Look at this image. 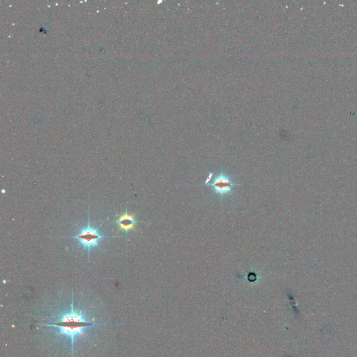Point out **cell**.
<instances>
[{
  "label": "cell",
  "mask_w": 357,
  "mask_h": 357,
  "mask_svg": "<svg viewBox=\"0 0 357 357\" xmlns=\"http://www.w3.org/2000/svg\"><path fill=\"white\" fill-rule=\"evenodd\" d=\"M101 325L102 324L95 323L82 311L75 308L72 297V302L69 311L57 314L54 318H51L49 323L42 325L51 328L56 332L57 335L70 340L73 352L75 340L84 336V332L87 329Z\"/></svg>",
  "instance_id": "6da1fadb"
},
{
  "label": "cell",
  "mask_w": 357,
  "mask_h": 357,
  "mask_svg": "<svg viewBox=\"0 0 357 357\" xmlns=\"http://www.w3.org/2000/svg\"><path fill=\"white\" fill-rule=\"evenodd\" d=\"M115 222L118 226V231H124L127 235L130 231H135L136 224L140 222L136 220L135 215L129 214L128 209H126L124 213L117 216Z\"/></svg>",
  "instance_id": "277c9868"
},
{
  "label": "cell",
  "mask_w": 357,
  "mask_h": 357,
  "mask_svg": "<svg viewBox=\"0 0 357 357\" xmlns=\"http://www.w3.org/2000/svg\"><path fill=\"white\" fill-rule=\"evenodd\" d=\"M117 237L104 236L100 233V227H95L91 226L89 219L86 227L81 228L76 236L69 237V238L76 239L78 240V244L84 249L87 251L88 257L94 248L99 247V242L102 239L106 238H113Z\"/></svg>",
  "instance_id": "7a4b0ae2"
},
{
  "label": "cell",
  "mask_w": 357,
  "mask_h": 357,
  "mask_svg": "<svg viewBox=\"0 0 357 357\" xmlns=\"http://www.w3.org/2000/svg\"><path fill=\"white\" fill-rule=\"evenodd\" d=\"M207 185L209 186V187H211L213 191L216 192L217 194L220 195V197L222 198L224 195L228 194V193L231 192L232 187H233V186L239 185L233 183L231 181V177L225 175L221 171L220 174H219L217 177L214 178L213 183L207 184Z\"/></svg>",
  "instance_id": "3957f363"
}]
</instances>
